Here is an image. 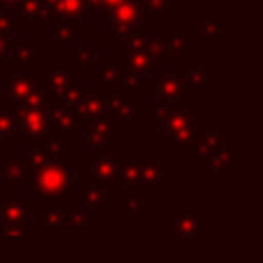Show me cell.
<instances>
[{
  "mask_svg": "<svg viewBox=\"0 0 263 263\" xmlns=\"http://www.w3.org/2000/svg\"><path fill=\"white\" fill-rule=\"evenodd\" d=\"M74 171L66 162H45L41 166H31L29 173V197H62L74 187Z\"/></svg>",
  "mask_w": 263,
  "mask_h": 263,
  "instance_id": "obj_1",
  "label": "cell"
},
{
  "mask_svg": "<svg viewBox=\"0 0 263 263\" xmlns=\"http://www.w3.org/2000/svg\"><path fill=\"white\" fill-rule=\"evenodd\" d=\"M16 117H18V140L29 144V150L39 148L41 142H51L58 136V129L53 121L49 119L47 105L43 107H18L16 105Z\"/></svg>",
  "mask_w": 263,
  "mask_h": 263,
  "instance_id": "obj_2",
  "label": "cell"
},
{
  "mask_svg": "<svg viewBox=\"0 0 263 263\" xmlns=\"http://www.w3.org/2000/svg\"><path fill=\"white\" fill-rule=\"evenodd\" d=\"M115 168L117 158L111 150H95L92 158L84 160V185L97 187V189H111L115 185Z\"/></svg>",
  "mask_w": 263,
  "mask_h": 263,
  "instance_id": "obj_3",
  "label": "cell"
},
{
  "mask_svg": "<svg viewBox=\"0 0 263 263\" xmlns=\"http://www.w3.org/2000/svg\"><path fill=\"white\" fill-rule=\"evenodd\" d=\"M142 23V12H140V2L138 0H123L119 6L107 12L103 21V29L111 31L115 39H121L127 31H134Z\"/></svg>",
  "mask_w": 263,
  "mask_h": 263,
  "instance_id": "obj_4",
  "label": "cell"
},
{
  "mask_svg": "<svg viewBox=\"0 0 263 263\" xmlns=\"http://www.w3.org/2000/svg\"><path fill=\"white\" fill-rule=\"evenodd\" d=\"M31 197H4L0 201L2 208V224L0 230L4 236H27V214H29Z\"/></svg>",
  "mask_w": 263,
  "mask_h": 263,
  "instance_id": "obj_5",
  "label": "cell"
},
{
  "mask_svg": "<svg viewBox=\"0 0 263 263\" xmlns=\"http://www.w3.org/2000/svg\"><path fill=\"white\" fill-rule=\"evenodd\" d=\"M197 119H199L197 113H191L189 109H181V111H175L168 117H164L160 121V127L168 138H173L177 142L179 150H189Z\"/></svg>",
  "mask_w": 263,
  "mask_h": 263,
  "instance_id": "obj_6",
  "label": "cell"
},
{
  "mask_svg": "<svg viewBox=\"0 0 263 263\" xmlns=\"http://www.w3.org/2000/svg\"><path fill=\"white\" fill-rule=\"evenodd\" d=\"M189 86H191L189 78L183 76L177 66H171L168 74L162 76L160 82L150 88V92H152V97L160 99L162 103H173V101H179L181 97H187Z\"/></svg>",
  "mask_w": 263,
  "mask_h": 263,
  "instance_id": "obj_7",
  "label": "cell"
},
{
  "mask_svg": "<svg viewBox=\"0 0 263 263\" xmlns=\"http://www.w3.org/2000/svg\"><path fill=\"white\" fill-rule=\"evenodd\" d=\"M113 121L103 115L90 121H84L86 127V142H84V150L86 152H95L97 148H103L105 144H109L113 140Z\"/></svg>",
  "mask_w": 263,
  "mask_h": 263,
  "instance_id": "obj_8",
  "label": "cell"
},
{
  "mask_svg": "<svg viewBox=\"0 0 263 263\" xmlns=\"http://www.w3.org/2000/svg\"><path fill=\"white\" fill-rule=\"evenodd\" d=\"M140 111H142V105L140 103H132V97H125L123 92L121 95H107L105 97V115L113 123L129 121Z\"/></svg>",
  "mask_w": 263,
  "mask_h": 263,
  "instance_id": "obj_9",
  "label": "cell"
},
{
  "mask_svg": "<svg viewBox=\"0 0 263 263\" xmlns=\"http://www.w3.org/2000/svg\"><path fill=\"white\" fill-rule=\"evenodd\" d=\"M199 230V210L193 205L179 208L175 216L168 218V232L173 236H193Z\"/></svg>",
  "mask_w": 263,
  "mask_h": 263,
  "instance_id": "obj_10",
  "label": "cell"
},
{
  "mask_svg": "<svg viewBox=\"0 0 263 263\" xmlns=\"http://www.w3.org/2000/svg\"><path fill=\"white\" fill-rule=\"evenodd\" d=\"M226 144V134L224 132H205V134H193L189 150H195L197 156L201 160L212 158L214 154H218L220 150H224Z\"/></svg>",
  "mask_w": 263,
  "mask_h": 263,
  "instance_id": "obj_11",
  "label": "cell"
},
{
  "mask_svg": "<svg viewBox=\"0 0 263 263\" xmlns=\"http://www.w3.org/2000/svg\"><path fill=\"white\" fill-rule=\"evenodd\" d=\"M74 115V119L80 123L84 121H90V119H97V117H103L105 115V97L99 92V95H84L78 103H74L72 107H68Z\"/></svg>",
  "mask_w": 263,
  "mask_h": 263,
  "instance_id": "obj_12",
  "label": "cell"
},
{
  "mask_svg": "<svg viewBox=\"0 0 263 263\" xmlns=\"http://www.w3.org/2000/svg\"><path fill=\"white\" fill-rule=\"evenodd\" d=\"M160 55H154V53H148L144 47H140V49H136V51H132V53H127L125 55V72L127 74H134V76H144V74H148V72H152L154 68H158L160 66Z\"/></svg>",
  "mask_w": 263,
  "mask_h": 263,
  "instance_id": "obj_13",
  "label": "cell"
},
{
  "mask_svg": "<svg viewBox=\"0 0 263 263\" xmlns=\"http://www.w3.org/2000/svg\"><path fill=\"white\" fill-rule=\"evenodd\" d=\"M39 86V78L33 76H14L8 84L0 86V92L10 99V103H21L25 97H29Z\"/></svg>",
  "mask_w": 263,
  "mask_h": 263,
  "instance_id": "obj_14",
  "label": "cell"
},
{
  "mask_svg": "<svg viewBox=\"0 0 263 263\" xmlns=\"http://www.w3.org/2000/svg\"><path fill=\"white\" fill-rule=\"evenodd\" d=\"M47 82H49L47 86H49V90L53 92V97L58 99V103H62L64 97L68 95V90L76 84V76L68 74V72L62 70V68L49 66V68H47Z\"/></svg>",
  "mask_w": 263,
  "mask_h": 263,
  "instance_id": "obj_15",
  "label": "cell"
},
{
  "mask_svg": "<svg viewBox=\"0 0 263 263\" xmlns=\"http://www.w3.org/2000/svg\"><path fill=\"white\" fill-rule=\"evenodd\" d=\"M47 39L55 41L58 47H76V21L74 18H62L60 25L51 27L47 31Z\"/></svg>",
  "mask_w": 263,
  "mask_h": 263,
  "instance_id": "obj_16",
  "label": "cell"
},
{
  "mask_svg": "<svg viewBox=\"0 0 263 263\" xmlns=\"http://www.w3.org/2000/svg\"><path fill=\"white\" fill-rule=\"evenodd\" d=\"M115 181H121L125 187H144L142 183V162L138 160H117Z\"/></svg>",
  "mask_w": 263,
  "mask_h": 263,
  "instance_id": "obj_17",
  "label": "cell"
},
{
  "mask_svg": "<svg viewBox=\"0 0 263 263\" xmlns=\"http://www.w3.org/2000/svg\"><path fill=\"white\" fill-rule=\"evenodd\" d=\"M0 168H2V175L6 177V181L10 183L12 189H16L23 181L29 179V173H31V164L29 160H0Z\"/></svg>",
  "mask_w": 263,
  "mask_h": 263,
  "instance_id": "obj_18",
  "label": "cell"
},
{
  "mask_svg": "<svg viewBox=\"0 0 263 263\" xmlns=\"http://www.w3.org/2000/svg\"><path fill=\"white\" fill-rule=\"evenodd\" d=\"M47 111H49V119L53 121V125H55L58 132H66V134H74L76 132L78 121L74 119L72 111L66 105H62V103L51 105V107L47 105Z\"/></svg>",
  "mask_w": 263,
  "mask_h": 263,
  "instance_id": "obj_19",
  "label": "cell"
},
{
  "mask_svg": "<svg viewBox=\"0 0 263 263\" xmlns=\"http://www.w3.org/2000/svg\"><path fill=\"white\" fill-rule=\"evenodd\" d=\"M187 58L189 55V41L181 37L179 29H171L166 39H162V58Z\"/></svg>",
  "mask_w": 263,
  "mask_h": 263,
  "instance_id": "obj_20",
  "label": "cell"
},
{
  "mask_svg": "<svg viewBox=\"0 0 263 263\" xmlns=\"http://www.w3.org/2000/svg\"><path fill=\"white\" fill-rule=\"evenodd\" d=\"M171 177V171L160 166L154 160H146L142 162V183L144 187H152V189H160L162 181H166Z\"/></svg>",
  "mask_w": 263,
  "mask_h": 263,
  "instance_id": "obj_21",
  "label": "cell"
},
{
  "mask_svg": "<svg viewBox=\"0 0 263 263\" xmlns=\"http://www.w3.org/2000/svg\"><path fill=\"white\" fill-rule=\"evenodd\" d=\"M16 105L4 103L0 107V142H10L16 132Z\"/></svg>",
  "mask_w": 263,
  "mask_h": 263,
  "instance_id": "obj_22",
  "label": "cell"
},
{
  "mask_svg": "<svg viewBox=\"0 0 263 263\" xmlns=\"http://www.w3.org/2000/svg\"><path fill=\"white\" fill-rule=\"evenodd\" d=\"M53 14L55 18H74V21H84L88 10L82 6L80 0H55L53 2Z\"/></svg>",
  "mask_w": 263,
  "mask_h": 263,
  "instance_id": "obj_23",
  "label": "cell"
},
{
  "mask_svg": "<svg viewBox=\"0 0 263 263\" xmlns=\"http://www.w3.org/2000/svg\"><path fill=\"white\" fill-rule=\"evenodd\" d=\"M97 86H119L125 76V68L117 66H92Z\"/></svg>",
  "mask_w": 263,
  "mask_h": 263,
  "instance_id": "obj_24",
  "label": "cell"
},
{
  "mask_svg": "<svg viewBox=\"0 0 263 263\" xmlns=\"http://www.w3.org/2000/svg\"><path fill=\"white\" fill-rule=\"evenodd\" d=\"M39 226H43L47 230V234L55 236L60 232V228L66 224V205H60V208H49L43 216H39Z\"/></svg>",
  "mask_w": 263,
  "mask_h": 263,
  "instance_id": "obj_25",
  "label": "cell"
},
{
  "mask_svg": "<svg viewBox=\"0 0 263 263\" xmlns=\"http://www.w3.org/2000/svg\"><path fill=\"white\" fill-rule=\"evenodd\" d=\"M49 146L47 148H35V150H31L29 152V164L31 166H41V164H45V162H51V160H55L58 158V154L64 150V144L62 142H58V140H51V142H47Z\"/></svg>",
  "mask_w": 263,
  "mask_h": 263,
  "instance_id": "obj_26",
  "label": "cell"
},
{
  "mask_svg": "<svg viewBox=\"0 0 263 263\" xmlns=\"http://www.w3.org/2000/svg\"><path fill=\"white\" fill-rule=\"evenodd\" d=\"M142 21H158L162 12L171 8V0H138Z\"/></svg>",
  "mask_w": 263,
  "mask_h": 263,
  "instance_id": "obj_27",
  "label": "cell"
},
{
  "mask_svg": "<svg viewBox=\"0 0 263 263\" xmlns=\"http://www.w3.org/2000/svg\"><path fill=\"white\" fill-rule=\"evenodd\" d=\"M181 109H189V105L177 103V101H173V103H154L150 107V121L152 123H160L164 117H168L171 113L181 111Z\"/></svg>",
  "mask_w": 263,
  "mask_h": 263,
  "instance_id": "obj_28",
  "label": "cell"
},
{
  "mask_svg": "<svg viewBox=\"0 0 263 263\" xmlns=\"http://www.w3.org/2000/svg\"><path fill=\"white\" fill-rule=\"evenodd\" d=\"M74 195L78 199H82L88 208H103L105 205V195H103V189H97V187H78L74 189Z\"/></svg>",
  "mask_w": 263,
  "mask_h": 263,
  "instance_id": "obj_29",
  "label": "cell"
},
{
  "mask_svg": "<svg viewBox=\"0 0 263 263\" xmlns=\"http://www.w3.org/2000/svg\"><path fill=\"white\" fill-rule=\"evenodd\" d=\"M208 162V168L210 171H232L236 166V156L232 152H226V150H220L218 154H214L212 158L205 160Z\"/></svg>",
  "mask_w": 263,
  "mask_h": 263,
  "instance_id": "obj_30",
  "label": "cell"
},
{
  "mask_svg": "<svg viewBox=\"0 0 263 263\" xmlns=\"http://www.w3.org/2000/svg\"><path fill=\"white\" fill-rule=\"evenodd\" d=\"M66 224L72 226L78 236H84L86 234V214L82 210L72 208V205H66Z\"/></svg>",
  "mask_w": 263,
  "mask_h": 263,
  "instance_id": "obj_31",
  "label": "cell"
},
{
  "mask_svg": "<svg viewBox=\"0 0 263 263\" xmlns=\"http://www.w3.org/2000/svg\"><path fill=\"white\" fill-rule=\"evenodd\" d=\"M12 55H14L21 64H29V62H33L35 58H39V49H37L35 45H31V41H29L27 37H23V39L18 41V45L12 49Z\"/></svg>",
  "mask_w": 263,
  "mask_h": 263,
  "instance_id": "obj_32",
  "label": "cell"
},
{
  "mask_svg": "<svg viewBox=\"0 0 263 263\" xmlns=\"http://www.w3.org/2000/svg\"><path fill=\"white\" fill-rule=\"evenodd\" d=\"M47 97H49V86L39 84L29 97H25L21 103H14V105H18V107H43V105H47Z\"/></svg>",
  "mask_w": 263,
  "mask_h": 263,
  "instance_id": "obj_33",
  "label": "cell"
},
{
  "mask_svg": "<svg viewBox=\"0 0 263 263\" xmlns=\"http://www.w3.org/2000/svg\"><path fill=\"white\" fill-rule=\"evenodd\" d=\"M220 29H226V21H210V18H201L197 23V37L199 39H214L216 37V31Z\"/></svg>",
  "mask_w": 263,
  "mask_h": 263,
  "instance_id": "obj_34",
  "label": "cell"
},
{
  "mask_svg": "<svg viewBox=\"0 0 263 263\" xmlns=\"http://www.w3.org/2000/svg\"><path fill=\"white\" fill-rule=\"evenodd\" d=\"M16 8H18V12H21L23 18H39L41 0H18Z\"/></svg>",
  "mask_w": 263,
  "mask_h": 263,
  "instance_id": "obj_35",
  "label": "cell"
},
{
  "mask_svg": "<svg viewBox=\"0 0 263 263\" xmlns=\"http://www.w3.org/2000/svg\"><path fill=\"white\" fill-rule=\"evenodd\" d=\"M123 88V95L125 97H138L142 92V82H140V76H134V74H127L123 76V82L119 84Z\"/></svg>",
  "mask_w": 263,
  "mask_h": 263,
  "instance_id": "obj_36",
  "label": "cell"
},
{
  "mask_svg": "<svg viewBox=\"0 0 263 263\" xmlns=\"http://www.w3.org/2000/svg\"><path fill=\"white\" fill-rule=\"evenodd\" d=\"M121 39H123V58H125L127 53H132V51H136V49L142 47V39L144 37L134 29V31H127Z\"/></svg>",
  "mask_w": 263,
  "mask_h": 263,
  "instance_id": "obj_37",
  "label": "cell"
},
{
  "mask_svg": "<svg viewBox=\"0 0 263 263\" xmlns=\"http://www.w3.org/2000/svg\"><path fill=\"white\" fill-rule=\"evenodd\" d=\"M121 214L125 218H140L142 216V203L138 197H125L121 203Z\"/></svg>",
  "mask_w": 263,
  "mask_h": 263,
  "instance_id": "obj_38",
  "label": "cell"
},
{
  "mask_svg": "<svg viewBox=\"0 0 263 263\" xmlns=\"http://www.w3.org/2000/svg\"><path fill=\"white\" fill-rule=\"evenodd\" d=\"M76 66L78 68H92L95 66V51L88 49H76Z\"/></svg>",
  "mask_w": 263,
  "mask_h": 263,
  "instance_id": "obj_39",
  "label": "cell"
},
{
  "mask_svg": "<svg viewBox=\"0 0 263 263\" xmlns=\"http://www.w3.org/2000/svg\"><path fill=\"white\" fill-rule=\"evenodd\" d=\"M142 47L148 51V53H154V55H160L162 58V39H156V37H150V39H142Z\"/></svg>",
  "mask_w": 263,
  "mask_h": 263,
  "instance_id": "obj_40",
  "label": "cell"
},
{
  "mask_svg": "<svg viewBox=\"0 0 263 263\" xmlns=\"http://www.w3.org/2000/svg\"><path fill=\"white\" fill-rule=\"evenodd\" d=\"M18 29H21V21L10 18L4 10H0V31H10V33H14V31H18Z\"/></svg>",
  "mask_w": 263,
  "mask_h": 263,
  "instance_id": "obj_41",
  "label": "cell"
},
{
  "mask_svg": "<svg viewBox=\"0 0 263 263\" xmlns=\"http://www.w3.org/2000/svg\"><path fill=\"white\" fill-rule=\"evenodd\" d=\"M189 84H195V86H203L208 82V72L203 68H191L189 70Z\"/></svg>",
  "mask_w": 263,
  "mask_h": 263,
  "instance_id": "obj_42",
  "label": "cell"
},
{
  "mask_svg": "<svg viewBox=\"0 0 263 263\" xmlns=\"http://www.w3.org/2000/svg\"><path fill=\"white\" fill-rule=\"evenodd\" d=\"M8 39H10V31H0V64H2V60L10 53Z\"/></svg>",
  "mask_w": 263,
  "mask_h": 263,
  "instance_id": "obj_43",
  "label": "cell"
},
{
  "mask_svg": "<svg viewBox=\"0 0 263 263\" xmlns=\"http://www.w3.org/2000/svg\"><path fill=\"white\" fill-rule=\"evenodd\" d=\"M123 0H101V6L99 8H103L105 12H109V10H113L115 6H119Z\"/></svg>",
  "mask_w": 263,
  "mask_h": 263,
  "instance_id": "obj_44",
  "label": "cell"
},
{
  "mask_svg": "<svg viewBox=\"0 0 263 263\" xmlns=\"http://www.w3.org/2000/svg\"><path fill=\"white\" fill-rule=\"evenodd\" d=\"M80 2H82V6L86 10H97L101 6V0H80Z\"/></svg>",
  "mask_w": 263,
  "mask_h": 263,
  "instance_id": "obj_45",
  "label": "cell"
},
{
  "mask_svg": "<svg viewBox=\"0 0 263 263\" xmlns=\"http://www.w3.org/2000/svg\"><path fill=\"white\" fill-rule=\"evenodd\" d=\"M16 4H18V0H0V6H2L4 10H8V8H16Z\"/></svg>",
  "mask_w": 263,
  "mask_h": 263,
  "instance_id": "obj_46",
  "label": "cell"
},
{
  "mask_svg": "<svg viewBox=\"0 0 263 263\" xmlns=\"http://www.w3.org/2000/svg\"><path fill=\"white\" fill-rule=\"evenodd\" d=\"M171 2H187V0H171Z\"/></svg>",
  "mask_w": 263,
  "mask_h": 263,
  "instance_id": "obj_47",
  "label": "cell"
}]
</instances>
